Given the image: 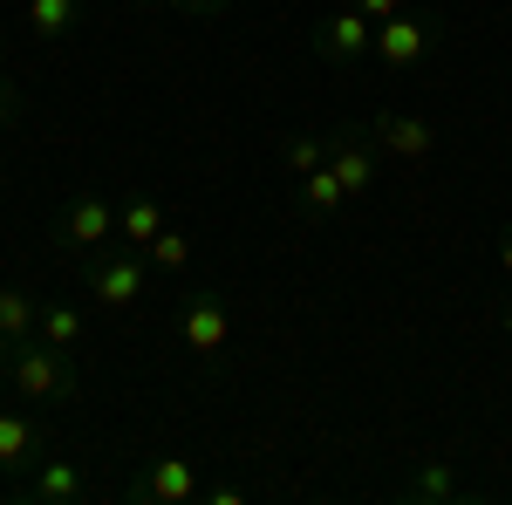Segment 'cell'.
I'll use <instances>...</instances> for the list:
<instances>
[{"instance_id":"obj_1","label":"cell","mask_w":512,"mask_h":505,"mask_svg":"<svg viewBox=\"0 0 512 505\" xmlns=\"http://www.w3.org/2000/svg\"><path fill=\"white\" fill-rule=\"evenodd\" d=\"M76 355L69 349H48V342H21L14 362H7V389L21 403H69L76 396Z\"/></svg>"},{"instance_id":"obj_2","label":"cell","mask_w":512,"mask_h":505,"mask_svg":"<svg viewBox=\"0 0 512 505\" xmlns=\"http://www.w3.org/2000/svg\"><path fill=\"white\" fill-rule=\"evenodd\" d=\"M110 239H117V205H110L103 192H76L62 212H55V226H48V246H55L62 260H76V267L89 260V253H103Z\"/></svg>"},{"instance_id":"obj_3","label":"cell","mask_w":512,"mask_h":505,"mask_svg":"<svg viewBox=\"0 0 512 505\" xmlns=\"http://www.w3.org/2000/svg\"><path fill=\"white\" fill-rule=\"evenodd\" d=\"M82 287H89L96 308L123 314V308L144 301V287H151V260H137V246H103V253L82 260Z\"/></svg>"},{"instance_id":"obj_4","label":"cell","mask_w":512,"mask_h":505,"mask_svg":"<svg viewBox=\"0 0 512 505\" xmlns=\"http://www.w3.org/2000/svg\"><path fill=\"white\" fill-rule=\"evenodd\" d=\"M178 342L198 355V362H219L233 349V301L226 294H192L178 308Z\"/></svg>"},{"instance_id":"obj_5","label":"cell","mask_w":512,"mask_h":505,"mask_svg":"<svg viewBox=\"0 0 512 505\" xmlns=\"http://www.w3.org/2000/svg\"><path fill=\"white\" fill-rule=\"evenodd\" d=\"M192 492H198V465H192V458H178V451L144 458V471L130 478V499H137V505H185Z\"/></svg>"},{"instance_id":"obj_6","label":"cell","mask_w":512,"mask_h":505,"mask_svg":"<svg viewBox=\"0 0 512 505\" xmlns=\"http://www.w3.org/2000/svg\"><path fill=\"white\" fill-rule=\"evenodd\" d=\"M383 69H417L424 55H431V21L424 14H390V21H376V48H369Z\"/></svg>"},{"instance_id":"obj_7","label":"cell","mask_w":512,"mask_h":505,"mask_svg":"<svg viewBox=\"0 0 512 505\" xmlns=\"http://www.w3.org/2000/svg\"><path fill=\"white\" fill-rule=\"evenodd\" d=\"M369 137H376V151L396 157V164H424V157L437 151V130L424 117H403V110H376Z\"/></svg>"},{"instance_id":"obj_8","label":"cell","mask_w":512,"mask_h":505,"mask_svg":"<svg viewBox=\"0 0 512 505\" xmlns=\"http://www.w3.org/2000/svg\"><path fill=\"white\" fill-rule=\"evenodd\" d=\"M315 48L328 55V62H362L369 48H376V21L362 14V7H342V14H328V21H315Z\"/></svg>"},{"instance_id":"obj_9","label":"cell","mask_w":512,"mask_h":505,"mask_svg":"<svg viewBox=\"0 0 512 505\" xmlns=\"http://www.w3.org/2000/svg\"><path fill=\"white\" fill-rule=\"evenodd\" d=\"M328 171L342 178V192L362 198L376 185V137L369 130H342V137H328Z\"/></svg>"},{"instance_id":"obj_10","label":"cell","mask_w":512,"mask_h":505,"mask_svg":"<svg viewBox=\"0 0 512 505\" xmlns=\"http://www.w3.org/2000/svg\"><path fill=\"white\" fill-rule=\"evenodd\" d=\"M35 505H69L82 499V465L76 458H55V451H41L35 465H28V485H21Z\"/></svg>"},{"instance_id":"obj_11","label":"cell","mask_w":512,"mask_h":505,"mask_svg":"<svg viewBox=\"0 0 512 505\" xmlns=\"http://www.w3.org/2000/svg\"><path fill=\"white\" fill-rule=\"evenodd\" d=\"M48 451V430L28 410H0V471H28Z\"/></svg>"},{"instance_id":"obj_12","label":"cell","mask_w":512,"mask_h":505,"mask_svg":"<svg viewBox=\"0 0 512 505\" xmlns=\"http://www.w3.org/2000/svg\"><path fill=\"white\" fill-rule=\"evenodd\" d=\"M48 349H82V335H89V314L76 308V301H41V328H35Z\"/></svg>"},{"instance_id":"obj_13","label":"cell","mask_w":512,"mask_h":505,"mask_svg":"<svg viewBox=\"0 0 512 505\" xmlns=\"http://www.w3.org/2000/svg\"><path fill=\"white\" fill-rule=\"evenodd\" d=\"M164 226H171V219H164L158 198H123V205H117V239H123V246H137V253H144Z\"/></svg>"},{"instance_id":"obj_14","label":"cell","mask_w":512,"mask_h":505,"mask_svg":"<svg viewBox=\"0 0 512 505\" xmlns=\"http://www.w3.org/2000/svg\"><path fill=\"white\" fill-rule=\"evenodd\" d=\"M403 492L424 499V505H444V499H458L465 485H458V465H451V458H417V471H410Z\"/></svg>"},{"instance_id":"obj_15","label":"cell","mask_w":512,"mask_h":505,"mask_svg":"<svg viewBox=\"0 0 512 505\" xmlns=\"http://www.w3.org/2000/svg\"><path fill=\"white\" fill-rule=\"evenodd\" d=\"M294 205H301L308 219H328L335 205H349V192H342V178L321 164V171H308V178H294Z\"/></svg>"},{"instance_id":"obj_16","label":"cell","mask_w":512,"mask_h":505,"mask_svg":"<svg viewBox=\"0 0 512 505\" xmlns=\"http://www.w3.org/2000/svg\"><path fill=\"white\" fill-rule=\"evenodd\" d=\"M35 328H41V301L28 287H0V335L7 342H35Z\"/></svg>"},{"instance_id":"obj_17","label":"cell","mask_w":512,"mask_h":505,"mask_svg":"<svg viewBox=\"0 0 512 505\" xmlns=\"http://www.w3.org/2000/svg\"><path fill=\"white\" fill-rule=\"evenodd\" d=\"M76 14H82V0H28V35H41V41L69 35Z\"/></svg>"},{"instance_id":"obj_18","label":"cell","mask_w":512,"mask_h":505,"mask_svg":"<svg viewBox=\"0 0 512 505\" xmlns=\"http://www.w3.org/2000/svg\"><path fill=\"white\" fill-rule=\"evenodd\" d=\"M144 260L164 267V273H185V260H192V233H185V226H164V233L144 246Z\"/></svg>"},{"instance_id":"obj_19","label":"cell","mask_w":512,"mask_h":505,"mask_svg":"<svg viewBox=\"0 0 512 505\" xmlns=\"http://www.w3.org/2000/svg\"><path fill=\"white\" fill-rule=\"evenodd\" d=\"M280 164H287L294 178H308V171L328 164V144H321V137H287V144H280Z\"/></svg>"},{"instance_id":"obj_20","label":"cell","mask_w":512,"mask_h":505,"mask_svg":"<svg viewBox=\"0 0 512 505\" xmlns=\"http://www.w3.org/2000/svg\"><path fill=\"white\" fill-rule=\"evenodd\" d=\"M355 7H362L369 21H390V14H403V0H355Z\"/></svg>"},{"instance_id":"obj_21","label":"cell","mask_w":512,"mask_h":505,"mask_svg":"<svg viewBox=\"0 0 512 505\" xmlns=\"http://www.w3.org/2000/svg\"><path fill=\"white\" fill-rule=\"evenodd\" d=\"M14 110H21V96H14V82H0V123L14 117Z\"/></svg>"},{"instance_id":"obj_22","label":"cell","mask_w":512,"mask_h":505,"mask_svg":"<svg viewBox=\"0 0 512 505\" xmlns=\"http://www.w3.org/2000/svg\"><path fill=\"white\" fill-rule=\"evenodd\" d=\"M499 267H506V280H512V233L499 239Z\"/></svg>"},{"instance_id":"obj_23","label":"cell","mask_w":512,"mask_h":505,"mask_svg":"<svg viewBox=\"0 0 512 505\" xmlns=\"http://www.w3.org/2000/svg\"><path fill=\"white\" fill-rule=\"evenodd\" d=\"M14 349H21V342H7V335H0V376H7V362H14Z\"/></svg>"},{"instance_id":"obj_24","label":"cell","mask_w":512,"mask_h":505,"mask_svg":"<svg viewBox=\"0 0 512 505\" xmlns=\"http://www.w3.org/2000/svg\"><path fill=\"white\" fill-rule=\"evenodd\" d=\"M7 396H14V389H7V376H0V410H7Z\"/></svg>"},{"instance_id":"obj_25","label":"cell","mask_w":512,"mask_h":505,"mask_svg":"<svg viewBox=\"0 0 512 505\" xmlns=\"http://www.w3.org/2000/svg\"><path fill=\"white\" fill-rule=\"evenodd\" d=\"M178 7H219V0H178Z\"/></svg>"},{"instance_id":"obj_26","label":"cell","mask_w":512,"mask_h":505,"mask_svg":"<svg viewBox=\"0 0 512 505\" xmlns=\"http://www.w3.org/2000/svg\"><path fill=\"white\" fill-rule=\"evenodd\" d=\"M130 7H158V0H130Z\"/></svg>"},{"instance_id":"obj_27","label":"cell","mask_w":512,"mask_h":505,"mask_svg":"<svg viewBox=\"0 0 512 505\" xmlns=\"http://www.w3.org/2000/svg\"><path fill=\"white\" fill-rule=\"evenodd\" d=\"M506 321H512V301H506Z\"/></svg>"}]
</instances>
